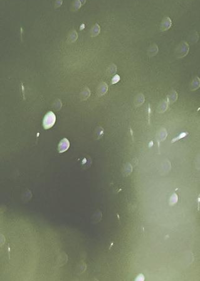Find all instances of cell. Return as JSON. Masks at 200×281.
<instances>
[{
  "mask_svg": "<svg viewBox=\"0 0 200 281\" xmlns=\"http://www.w3.org/2000/svg\"><path fill=\"white\" fill-rule=\"evenodd\" d=\"M82 3L81 1V0H75L72 5V10L77 11L82 7Z\"/></svg>",
  "mask_w": 200,
  "mask_h": 281,
  "instance_id": "6",
  "label": "cell"
},
{
  "mask_svg": "<svg viewBox=\"0 0 200 281\" xmlns=\"http://www.w3.org/2000/svg\"><path fill=\"white\" fill-rule=\"evenodd\" d=\"M189 50V47L186 42H183L177 49L178 57H182L186 55Z\"/></svg>",
  "mask_w": 200,
  "mask_h": 281,
  "instance_id": "2",
  "label": "cell"
},
{
  "mask_svg": "<svg viewBox=\"0 0 200 281\" xmlns=\"http://www.w3.org/2000/svg\"><path fill=\"white\" fill-rule=\"evenodd\" d=\"M171 25H172V21L171 18H169L168 17H166L163 18V20L161 23L160 30H161V32H164V31H166L170 29Z\"/></svg>",
  "mask_w": 200,
  "mask_h": 281,
  "instance_id": "3",
  "label": "cell"
},
{
  "mask_svg": "<svg viewBox=\"0 0 200 281\" xmlns=\"http://www.w3.org/2000/svg\"><path fill=\"white\" fill-rule=\"evenodd\" d=\"M70 143L69 140L66 138H64L59 143V145H58V151H59V152L62 153L68 149Z\"/></svg>",
  "mask_w": 200,
  "mask_h": 281,
  "instance_id": "4",
  "label": "cell"
},
{
  "mask_svg": "<svg viewBox=\"0 0 200 281\" xmlns=\"http://www.w3.org/2000/svg\"><path fill=\"white\" fill-rule=\"evenodd\" d=\"M81 1L83 5H84L85 3L86 2V0H81Z\"/></svg>",
  "mask_w": 200,
  "mask_h": 281,
  "instance_id": "9",
  "label": "cell"
},
{
  "mask_svg": "<svg viewBox=\"0 0 200 281\" xmlns=\"http://www.w3.org/2000/svg\"><path fill=\"white\" fill-rule=\"evenodd\" d=\"M100 27L97 23H96L92 29V37L97 36L100 32Z\"/></svg>",
  "mask_w": 200,
  "mask_h": 281,
  "instance_id": "5",
  "label": "cell"
},
{
  "mask_svg": "<svg viewBox=\"0 0 200 281\" xmlns=\"http://www.w3.org/2000/svg\"><path fill=\"white\" fill-rule=\"evenodd\" d=\"M77 37V33L75 31H73V32L71 33L70 39H71V41H72V42H73L75 41V40H76Z\"/></svg>",
  "mask_w": 200,
  "mask_h": 281,
  "instance_id": "7",
  "label": "cell"
},
{
  "mask_svg": "<svg viewBox=\"0 0 200 281\" xmlns=\"http://www.w3.org/2000/svg\"><path fill=\"white\" fill-rule=\"evenodd\" d=\"M55 121H56V117H55V114L51 112H48L45 115L44 122H43L44 128L45 129L50 128L55 124Z\"/></svg>",
  "mask_w": 200,
  "mask_h": 281,
  "instance_id": "1",
  "label": "cell"
},
{
  "mask_svg": "<svg viewBox=\"0 0 200 281\" xmlns=\"http://www.w3.org/2000/svg\"><path fill=\"white\" fill-rule=\"evenodd\" d=\"M62 3H63V0H57L56 2H55V8H58V7H60V6L62 5Z\"/></svg>",
  "mask_w": 200,
  "mask_h": 281,
  "instance_id": "8",
  "label": "cell"
}]
</instances>
